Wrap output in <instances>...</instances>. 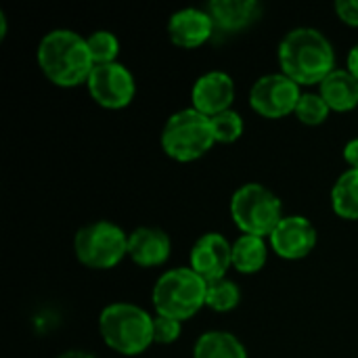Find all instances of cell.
Wrapping results in <instances>:
<instances>
[{"label":"cell","instance_id":"cell-10","mask_svg":"<svg viewBox=\"0 0 358 358\" xmlns=\"http://www.w3.org/2000/svg\"><path fill=\"white\" fill-rule=\"evenodd\" d=\"M268 245L283 260H302L317 245V229L306 216H283L277 229L271 233Z\"/></svg>","mask_w":358,"mask_h":358},{"label":"cell","instance_id":"cell-16","mask_svg":"<svg viewBox=\"0 0 358 358\" xmlns=\"http://www.w3.org/2000/svg\"><path fill=\"white\" fill-rule=\"evenodd\" d=\"M319 94L336 113H348L358 107V80L348 71L336 67L321 84Z\"/></svg>","mask_w":358,"mask_h":358},{"label":"cell","instance_id":"cell-9","mask_svg":"<svg viewBox=\"0 0 358 358\" xmlns=\"http://www.w3.org/2000/svg\"><path fill=\"white\" fill-rule=\"evenodd\" d=\"M86 86L92 101L105 109H124L134 101L136 94V80L120 61L94 65Z\"/></svg>","mask_w":358,"mask_h":358},{"label":"cell","instance_id":"cell-17","mask_svg":"<svg viewBox=\"0 0 358 358\" xmlns=\"http://www.w3.org/2000/svg\"><path fill=\"white\" fill-rule=\"evenodd\" d=\"M193 358H248V350L235 334L212 329L197 338Z\"/></svg>","mask_w":358,"mask_h":358},{"label":"cell","instance_id":"cell-7","mask_svg":"<svg viewBox=\"0 0 358 358\" xmlns=\"http://www.w3.org/2000/svg\"><path fill=\"white\" fill-rule=\"evenodd\" d=\"M73 252L78 262L86 268H115L128 256V233L109 220L84 224L73 237Z\"/></svg>","mask_w":358,"mask_h":358},{"label":"cell","instance_id":"cell-23","mask_svg":"<svg viewBox=\"0 0 358 358\" xmlns=\"http://www.w3.org/2000/svg\"><path fill=\"white\" fill-rule=\"evenodd\" d=\"M212 130H214V138L216 143H235L241 138L243 130H245V124H243V117L241 113H237L235 109H229L224 113H218L212 117Z\"/></svg>","mask_w":358,"mask_h":358},{"label":"cell","instance_id":"cell-21","mask_svg":"<svg viewBox=\"0 0 358 358\" xmlns=\"http://www.w3.org/2000/svg\"><path fill=\"white\" fill-rule=\"evenodd\" d=\"M90 55L94 65H107V63H115L117 55H120V40L113 31L109 29H96L92 34L86 36Z\"/></svg>","mask_w":358,"mask_h":358},{"label":"cell","instance_id":"cell-6","mask_svg":"<svg viewBox=\"0 0 358 358\" xmlns=\"http://www.w3.org/2000/svg\"><path fill=\"white\" fill-rule=\"evenodd\" d=\"M231 218L241 235L271 237L283 218L281 199L260 182L241 185L231 197Z\"/></svg>","mask_w":358,"mask_h":358},{"label":"cell","instance_id":"cell-19","mask_svg":"<svg viewBox=\"0 0 358 358\" xmlns=\"http://www.w3.org/2000/svg\"><path fill=\"white\" fill-rule=\"evenodd\" d=\"M331 208L342 220H358V170L340 174L331 189Z\"/></svg>","mask_w":358,"mask_h":358},{"label":"cell","instance_id":"cell-12","mask_svg":"<svg viewBox=\"0 0 358 358\" xmlns=\"http://www.w3.org/2000/svg\"><path fill=\"white\" fill-rule=\"evenodd\" d=\"M235 94V80L227 71H206L191 88V107L208 117H214L231 109Z\"/></svg>","mask_w":358,"mask_h":358},{"label":"cell","instance_id":"cell-5","mask_svg":"<svg viewBox=\"0 0 358 358\" xmlns=\"http://www.w3.org/2000/svg\"><path fill=\"white\" fill-rule=\"evenodd\" d=\"M159 143H162V151L170 159L180 164L195 162L216 145L212 117L199 113L193 107L180 109L172 113L164 124Z\"/></svg>","mask_w":358,"mask_h":358},{"label":"cell","instance_id":"cell-25","mask_svg":"<svg viewBox=\"0 0 358 358\" xmlns=\"http://www.w3.org/2000/svg\"><path fill=\"white\" fill-rule=\"evenodd\" d=\"M334 8L342 23H346L350 27H358V0H340V2H336Z\"/></svg>","mask_w":358,"mask_h":358},{"label":"cell","instance_id":"cell-28","mask_svg":"<svg viewBox=\"0 0 358 358\" xmlns=\"http://www.w3.org/2000/svg\"><path fill=\"white\" fill-rule=\"evenodd\" d=\"M55 358H96L94 355L86 352V350H67V352H61L59 357Z\"/></svg>","mask_w":358,"mask_h":358},{"label":"cell","instance_id":"cell-26","mask_svg":"<svg viewBox=\"0 0 358 358\" xmlns=\"http://www.w3.org/2000/svg\"><path fill=\"white\" fill-rule=\"evenodd\" d=\"M344 162L352 170H358V136L344 145Z\"/></svg>","mask_w":358,"mask_h":358},{"label":"cell","instance_id":"cell-4","mask_svg":"<svg viewBox=\"0 0 358 358\" xmlns=\"http://www.w3.org/2000/svg\"><path fill=\"white\" fill-rule=\"evenodd\" d=\"M206 296L208 281L191 266H176L159 275L151 292V302L155 315L185 323L206 306Z\"/></svg>","mask_w":358,"mask_h":358},{"label":"cell","instance_id":"cell-8","mask_svg":"<svg viewBox=\"0 0 358 358\" xmlns=\"http://www.w3.org/2000/svg\"><path fill=\"white\" fill-rule=\"evenodd\" d=\"M302 86L289 80L285 73H266L252 84L250 107L266 120H281L296 113Z\"/></svg>","mask_w":358,"mask_h":358},{"label":"cell","instance_id":"cell-29","mask_svg":"<svg viewBox=\"0 0 358 358\" xmlns=\"http://www.w3.org/2000/svg\"><path fill=\"white\" fill-rule=\"evenodd\" d=\"M4 36H6V15L0 13V38H4Z\"/></svg>","mask_w":358,"mask_h":358},{"label":"cell","instance_id":"cell-15","mask_svg":"<svg viewBox=\"0 0 358 358\" xmlns=\"http://www.w3.org/2000/svg\"><path fill=\"white\" fill-rule=\"evenodd\" d=\"M206 10L218 31L233 34L250 27L260 17L262 6L256 0H212Z\"/></svg>","mask_w":358,"mask_h":358},{"label":"cell","instance_id":"cell-3","mask_svg":"<svg viewBox=\"0 0 358 358\" xmlns=\"http://www.w3.org/2000/svg\"><path fill=\"white\" fill-rule=\"evenodd\" d=\"M99 334L113 352L138 357L153 344V317L132 302H113L99 315Z\"/></svg>","mask_w":358,"mask_h":358},{"label":"cell","instance_id":"cell-24","mask_svg":"<svg viewBox=\"0 0 358 358\" xmlns=\"http://www.w3.org/2000/svg\"><path fill=\"white\" fill-rule=\"evenodd\" d=\"M180 331H182L180 321L162 315L153 317V344H164V346L174 344L180 338Z\"/></svg>","mask_w":358,"mask_h":358},{"label":"cell","instance_id":"cell-13","mask_svg":"<svg viewBox=\"0 0 358 358\" xmlns=\"http://www.w3.org/2000/svg\"><path fill=\"white\" fill-rule=\"evenodd\" d=\"M216 31V25L206 8H180L168 19V38L174 46L191 50L203 46Z\"/></svg>","mask_w":358,"mask_h":358},{"label":"cell","instance_id":"cell-1","mask_svg":"<svg viewBox=\"0 0 358 358\" xmlns=\"http://www.w3.org/2000/svg\"><path fill=\"white\" fill-rule=\"evenodd\" d=\"M281 73L298 86L321 84L336 69V50L329 38L315 27H296L285 34L277 50Z\"/></svg>","mask_w":358,"mask_h":358},{"label":"cell","instance_id":"cell-18","mask_svg":"<svg viewBox=\"0 0 358 358\" xmlns=\"http://www.w3.org/2000/svg\"><path fill=\"white\" fill-rule=\"evenodd\" d=\"M268 260V245L264 237L239 235L233 243V268L241 275H256Z\"/></svg>","mask_w":358,"mask_h":358},{"label":"cell","instance_id":"cell-14","mask_svg":"<svg viewBox=\"0 0 358 358\" xmlns=\"http://www.w3.org/2000/svg\"><path fill=\"white\" fill-rule=\"evenodd\" d=\"M172 254L170 235L159 227H138L128 233V258L141 268H155Z\"/></svg>","mask_w":358,"mask_h":358},{"label":"cell","instance_id":"cell-20","mask_svg":"<svg viewBox=\"0 0 358 358\" xmlns=\"http://www.w3.org/2000/svg\"><path fill=\"white\" fill-rule=\"evenodd\" d=\"M241 302V289L235 281L231 279H220L208 283V296H206V306L212 308L214 313H231L237 308Z\"/></svg>","mask_w":358,"mask_h":358},{"label":"cell","instance_id":"cell-22","mask_svg":"<svg viewBox=\"0 0 358 358\" xmlns=\"http://www.w3.org/2000/svg\"><path fill=\"white\" fill-rule=\"evenodd\" d=\"M329 113L331 109L319 92H302L294 115L306 126H321L329 117Z\"/></svg>","mask_w":358,"mask_h":358},{"label":"cell","instance_id":"cell-2","mask_svg":"<svg viewBox=\"0 0 358 358\" xmlns=\"http://www.w3.org/2000/svg\"><path fill=\"white\" fill-rule=\"evenodd\" d=\"M44 78L59 88H76L88 82L94 61L88 42L73 29H50L42 36L36 50Z\"/></svg>","mask_w":358,"mask_h":358},{"label":"cell","instance_id":"cell-11","mask_svg":"<svg viewBox=\"0 0 358 358\" xmlns=\"http://www.w3.org/2000/svg\"><path fill=\"white\" fill-rule=\"evenodd\" d=\"M189 266L208 283L224 279L233 268V243L220 233L201 235L191 248Z\"/></svg>","mask_w":358,"mask_h":358},{"label":"cell","instance_id":"cell-27","mask_svg":"<svg viewBox=\"0 0 358 358\" xmlns=\"http://www.w3.org/2000/svg\"><path fill=\"white\" fill-rule=\"evenodd\" d=\"M346 69L355 76L358 80V44H355L350 50H348V57H346Z\"/></svg>","mask_w":358,"mask_h":358}]
</instances>
